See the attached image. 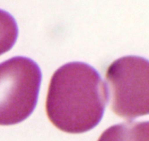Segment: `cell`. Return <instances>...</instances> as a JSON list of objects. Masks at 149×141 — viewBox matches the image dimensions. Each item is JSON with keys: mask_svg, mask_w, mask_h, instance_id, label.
<instances>
[{"mask_svg": "<svg viewBox=\"0 0 149 141\" xmlns=\"http://www.w3.org/2000/svg\"><path fill=\"white\" fill-rule=\"evenodd\" d=\"M107 102V87L98 72L86 63L70 62L52 76L46 112L60 130L79 134L100 123Z\"/></svg>", "mask_w": 149, "mask_h": 141, "instance_id": "obj_1", "label": "cell"}, {"mask_svg": "<svg viewBox=\"0 0 149 141\" xmlns=\"http://www.w3.org/2000/svg\"><path fill=\"white\" fill-rule=\"evenodd\" d=\"M42 77L38 64L26 57L0 64V125L18 124L33 113Z\"/></svg>", "mask_w": 149, "mask_h": 141, "instance_id": "obj_2", "label": "cell"}, {"mask_svg": "<svg viewBox=\"0 0 149 141\" xmlns=\"http://www.w3.org/2000/svg\"><path fill=\"white\" fill-rule=\"evenodd\" d=\"M108 100L113 112L125 118L148 114V61L135 56L113 61L106 73Z\"/></svg>", "mask_w": 149, "mask_h": 141, "instance_id": "obj_3", "label": "cell"}, {"mask_svg": "<svg viewBox=\"0 0 149 141\" xmlns=\"http://www.w3.org/2000/svg\"><path fill=\"white\" fill-rule=\"evenodd\" d=\"M148 121H129L108 128L97 141H148Z\"/></svg>", "mask_w": 149, "mask_h": 141, "instance_id": "obj_4", "label": "cell"}, {"mask_svg": "<svg viewBox=\"0 0 149 141\" xmlns=\"http://www.w3.org/2000/svg\"><path fill=\"white\" fill-rule=\"evenodd\" d=\"M17 36L18 27L13 16L0 10V55L13 48Z\"/></svg>", "mask_w": 149, "mask_h": 141, "instance_id": "obj_5", "label": "cell"}]
</instances>
